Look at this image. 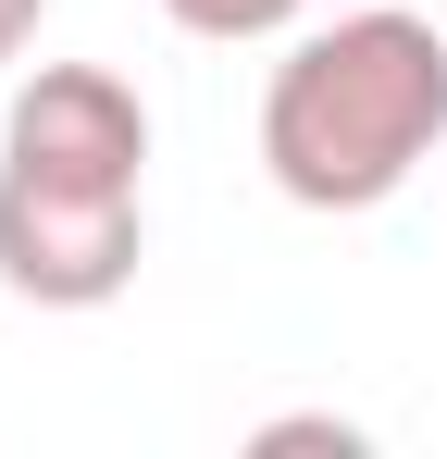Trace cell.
I'll use <instances>...</instances> for the list:
<instances>
[{"label": "cell", "mask_w": 447, "mask_h": 459, "mask_svg": "<svg viewBox=\"0 0 447 459\" xmlns=\"http://www.w3.org/2000/svg\"><path fill=\"white\" fill-rule=\"evenodd\" d=\"M435 137H447V38L423 13H398V0L311 25L261 87V174L298 212L398 199L435 161Z\"/></svg>", "instance_id": "cell-1"}, {"label": "cell", "mask_w": 447, "mask_h": 459, "mask_svg": "<svg viewBox=\"0 0 447 459\" xmlns=\"http://www.w3.org/2000/svg\"><path fill=\"white\" fill-rule=\"evenodd\" d=\"M149 261L137 186H87V174H25L0 161V286L38 310H100L125 299Z\"/></svg>", "instance_id": "cell-2"}, {"label": "cell", "mask_w": 447, "mask_h": 459, "mask_svg": "<svg viewBox=\"0 0 447 459\" xmlns=\"http://www.w3.org/2000/svg\"><path fill=\"white\" fill-rule=\"evenodd\" d=\"M0 161L25 174H87V186H137L149 174V112L112 63H38L13 87V125H0Z\"/></svg>", "instance_id": "cell-3"}, {"label": "cell", "mask_w": 447, "mask_h": 459, "mask_svg": "<svg viewBox=\"0 0 447 459\" xmlns=\"http://www.w3.org/2000/svg\"><path fill=\"white\" fill-rule=\"evenodd\" d=\"M162 13H174L187 38H286L311 0H162Z\"/></svg>", "instance_id": "cell-4"}, {"label": "cell", "mask_w": 447, "mask_h": 459, "mask_svg": "<svg viewBox=\"0 0 447 459\" xmlns=\"http://www.w3.org/2000/svg\"><path fill=\"white\" fill-rule=\"evenodd\" d=\"M249 447H261V459H286V447H336V459H361V422H336V410H298V422H261Z\"/></svg>", "instance_id": "cell-5"}, {"label": "cell", "mask_w": 447, "mask_h": 459, "mask_svg": "<svg viewBox=\"0 0 447 459\" xmlns=\"http://www.w3.org/2000/svg\"><path fill=\"white\" fill-rule=\"evenodd\" d=\"M38 13H50V0H0V63H25V38H38Z\"/></svg>", "instance_id": "cell-6"}]
</instances>
